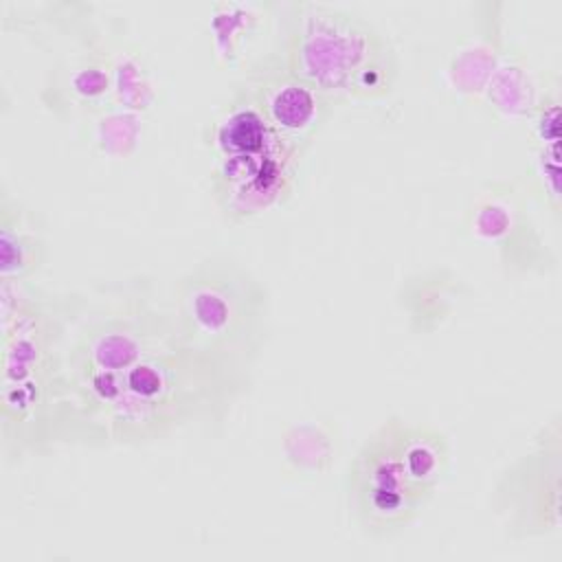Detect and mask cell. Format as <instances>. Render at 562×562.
Here are the masks:
<instances>
[{
	"label": "cell",
	"mask_w": 562,
	"mask_h": 562,
	"mask_svg": "<svg viewBox=\"0 0 562 562\" xmlns=\"http://www.w3.org/2000/svg\"><path fill=\"white\" fill-rule=\"evenodd\" d=\"M257 367L195 347L180 331L134 364L90 419L88 448H145L224 426L248 400Z\"/></svg>",
	"instance_id": "obj_2"
},
{
	"label": "cell",
	"mask_w": 562,
	"mask_h": 562,
	"mask_svg": "<svg viewBox=\"0 0 562 562\" xmlns=\"http://www.w3.org/2000/svg\"><path fill=\"white\" fill-rule=\"evenodd\" d=\"M235 86L250 97L277 138L299 160L336 112V103L292 75L274 48L246 61Z\"/></svg>",
	"instance_id": "obj_8"
},
{
	"label": "cell",
	"mask_w": 562,
	"mask_h": 562,
	"mask_svg": "<svg viewBox=\"0 0 562 562\" xmlns=\"http://www.w3.org/2000/svg\"><path fill=\"white\" fill-rule=\"evenodd\" d=\"M46 217L0 184V281H33L48 263Z\"/></svg>",
	"instance_id": "obj_10"
},
{
	"label": "cell",
	"mask_w": 562,
	"mask_h": 562,
	"mask_svg": "<svg viewBox=\"0 0 562 562\" xmlns=\"http://www.w3.org/2000/svg\"><path fill=\"white\" fill-rule=\"evenodd\" d=\"M560 151L558 147H533V160L529 165V187L549 206L553 215H560Z\"/></svg>",
	"instance_id": "obj_14"
},
{
	"label": "cell",
	"mask_w": 562,
	"mask_h": 562,
	"mask_svg": "<svg viewBox=\"0 0 562 562\" xmlns=\"http://www.w3.org/2000/svg\"><path fill=\"white\" fill-rule=\"evenodd\" d=\"M83 290L0 281V454L7 465L79 448L66 342Z\"/></svg>",
	"instance_id": "obj_1"
},
{
	"label": "cell",
	"mask_w": 562,
	"mask_h": 562,
	"mask_svg": "<svg viewBox=\"0 0 562 562\" xmlns=\"http://www.w3.org/2000/svg\"><path fill=\"white\" fill-rule=\"evenodd\" d=\"M459 296L461 279L446 268H435L402 281L397 303L408 314L411 329L428 334L452 314Z\"/></svg>",
	"instance_id": "obj_13"
},
{
	"label": "cell",
	"mask_w": 562,
	"mask_h": 562,
	"mask_svg": "<svg viewBox=\"0 0 562 562\" xmlns=\"http://www.w3.org/2000/svg\"><path fill=\"white\" fill-rule=\"evenodd\" d=\"M562 430L549 419L527 452L512 459L490 490V507L509 540L549 538L560 531Z\"/></svg>",
	"instance_id": "obj_7"
},
{
	"label": "cell",
	"mask_w": 562,
	"mask_h": 562,
	"mask_svg": "<svg viewBox=\"0 0 562 562\" xmlns=\"http://www.w3.org/2000/svg\"><path fill=\"white\" fill-rule=\"evenodd\" d=\"M105 53L108 50L101 44L99 29L77 40L75 55L50 68L53 83H46L44 92H53V99L46 103V108L50 112L68 108V103L83 112L101 108L114 75Z\"/></svg>",
	"instance_id": "obj_12"
},
{
	"label": "cell",
	"mask_w": 562,
	"mask_h": 562,
	"mask_svg": "<svg viewBox=\"0 0 562 562\" xmlns=\"http://www.w3.org/2000/svg\"><path fill=\"white\" fill-rule=\"evenodd\" d=\"M167 296L187 342L259 367L274 307L270 288L252 268L233 255H206L171 281Z\"/></svg>",
	"instance_id": "obj_6"
},
{
	"label": "cell",
	"mask_w": 562,
	"mask_h": 562,
	"mask_svg": "<svg viewBox=\"0 0 562 562\" xmlns=\"http://www.w3.org/2000/svg\"><path fill=\"white\" fill-rule=\"evenodd\" d=\"M301 160L283 149L211 160L209 191L228 224H246L283 206L299 180Z\"/></svg>",
	"instance_id": "obj_9"
},
{
	"label": "cell",
	"mask_w": 562,
	"mask_h": 562,
	"mask_svg": "<svg viewBox=\"0 0 562 562\" xmlns=\"http://www.w3.org/2000/svg\"><path fill=\"white\" fill-rule=\"evenodd\" d=\"M176 334L167 290L149 274L83 290L66 342V384L79 448H88L90 419L114 384Z\"/></svg>",
	"instance_id": "obj_3"
},
{
	"label": "cell",
	"mask_w": 562,
	"mask_h": 562,
	"mask_svg": "<svg viewBox=\"0 0 562 562\" xmlns=\"http://www.w3.org/2000/svg\"><path fill=\"white\" fill-rule=\"evenodd\" d=\"M272 48L292 75L336 105L382 101L400 81V55L391 37L362 13L338 4L288 2Z\"/></svg>",
	"instance_id": "obj_5"
},
{
	"label": "cell",
	"mask_w": 562,
	"mask_h": 562,
	"mask_svg": "<svg viewBox=\"0 0 562 562\" xmlns=\"http://www.w3.org/2000/svg\"><path fill=\"white\" fill-rule=\"evenodd\" d=\"M443 430L386 415L358 443L345 472V505L353 527L373 540L404 533L430 505L450 472Z\"/></svg>",
	"instance_id": "obj_4"
},
{
	"label": "cell",
	"mask_w": 562,
	"mask_h": 562,
	"mask_svg": "<svg viewBox=\"0 0 562 562\" xmlns=\"http://www.w3.org/2000/svg\"><path fill=\"white\" fill-rule=\"evenodd\" d=\"M202 143L206 147L209 160L252 156L274 149L292 154L270 130V125L266 123L257 105L250 101V97L235 83L228 99L211 114L209 123L204 125Z\"/></svg>",
	"instance_id": "obj_11"
},
{
	"label": "cell",
	"mask_w": 562,
	"mask_h": 562,
	"mask_svg": "<svg viewBox=\"0 0 562 562\" xmlns=\"http://www.w3.org/2000/svg\"><path fill=\"white\" fill-rule=\"evenodd\" d=\"M531 136L536 147H558L560 145V90L558 83L544 88L533 114H531Z\"/></svg>",
	"instance_id": "obj_15"
}]
</instances>
